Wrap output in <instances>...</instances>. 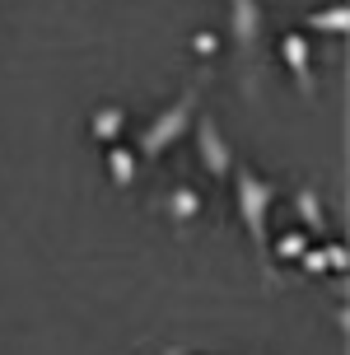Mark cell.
<instances>
[{"label": "cell", "instance_id": "cell-14", "mask_svg": "<svg viewBox=\"0 0 350 355\" xmlns=\"http://www.w3.org/2000/svg\"><path fill=\"white\" fill-rule=\"evenodd\" d=\"M164 355H187V346H173V351H164Z\"/></svg>", "mask_w": 350, "mask_h": 355}, {"label": "cell", "instance_id": "cell-12", "mask_svg": "<svg viewBox=\"0 0 350 355\" xmlns=\"http://www.w3.org/2000/svg\"><path fill=\"white\" fill-rule=\"evenodd\" d=\"M299 271H308V276L332 271V266H327V252H322V248H304V252H299Z\"/></svg>", "mask_w": 350, "mask_h": 355}, {"label": "cell", "instance_id": "cell-11", "mask_svg": "<svg viewBox=\"0 0 350 355\" xmlns=\"http://www.w3.org/2000/svg\"><path fill=\"white\" fill-rule=\"evenodd\" d=\"M308 248V234H280L276 243H271V248H266V257H276V262H299V252Z\"/></svg>", "mask_w": 350, "mask_h": 355}, {"label": "cell", "instance_id": "cell-1", "mask_svg": "<svg viewBox=\"0 0 350 355\" xmlns=\"http://www.w3.org/2000/svg\"><path fill=\"white\" fill-rule=\"evenodd\" d=\"M229 182H234V206H238V220H243L252 248H257V257L271 266L266 248H271V211H276V201H280V182L262 178L252 164H238V159H234V168H229Z\"/></svg>", "mask_w": 350, "mask_h": 355}, {"label": "cell", "instance_id": "cell-13", "mask_svg": "<svg viewBox=\"0 0 350 355\" xmlns=\"http://www.w3.org/2000/svg\"><path fill=\"white\" fill-rule=\"evenodd\" d=\"M192 52L196 56H215L220 52V37L215 33H192Z\"/></svg>", "mask_w": 350, "mask_h": 355}, {"label": "cell", "instance_id": "cell-9", "mask_svg": "<svg viewBox=\"0 0 350 355\" xmlns=\"http://www.w3.org/2000/svg\"><path fill=\"white\" fill-rule=\"evenodd\" d=\"M107 178H112L117 192H126V187L136 182V155H131L126 145H107Z\"/></svg>", "mask_w": 350, "mask_h": 355}, {"label": "cell", "instance_id": "cell-2", "mask_svg": "<svg viewBox=\"0 0 350 355\" xmlns=\"http://www.w3.org/2000/svg\"><path fill=\"white\" fill-rule=\"evenodd\" d=\"M196 112H201V85H187L173 103L159 112L155 122H145V131H140V159H159V155H164V150L192 126Z\"/></svg>", "mask_w": 350, "mask_h": 355}, {"label": "cell", "instance_id": "cell-10", "mask_svg": "<svg viewBox=\"0 0 350 355\" xmlns=\"http://www.w3.org/2000/svg\"><path fill=\"white\" fill-rule=\"evenodd\" d=\"M346 24H350V15H346V5H327V10H313L308 15V28L313 33H346Z\"/></svg>", "mask_w": 350, "mask_h": 355}, {"label": "cell", "instance_id": "cell-3", "mask_svg": "<svg viewBox=\"0 0 350 355\" xmlns=\"http://www.w3.org/2000/svg\"><path fill=\"white\" fill-rule=\"evenodd\" d=\"M229 33H234V52H238V66L247 75H257V56H262V33L266 19L257 0H229Z\"/></svg>", "mask_w": 350, "mask_h": 355}, {"label": "cell", "instance_id": "cell-5", "mask_svg": "<svg viewBox=\"0 0 350 355\" xmlns=\"http://www.w3.org/2000/svg\"><path fill=\"white\" fill-rule=\"evenodd\" d=\"M280 61L290 66L299 94H313V47H308V37L304 33H285L280 37Z\"/></svg>", "mask_w": 350, "mask_h": 355}, {"label": "cell", "instance_id": "cell-6", "mask_svg": "<svg viewBox=\"0 0 350 355\" xmlns=\"http://www.w3.org/2000/svg\"><path fill=\"white\" fill-rule=\"evenodd\" d=\"M201 211H206V196L196 187H187V182H177L173 192H164V215H168L173 230H192L201 220Z\"/></svg>", "mask_w": 350, "mask_h": 355}, {"label": "cell", "instance_id": "cell-8", "mask_svg": "<svg viewBox=\"0 0 350 355\" xmlns=\"http://www.w3.org/2000/svg\"><path fill=\"white\" fill-rule=\"evenodd\" d=\"M122 131H126V112L117 103L98 107V112L89 117V136H94V141H103V145H117V141H122Z\"/></svg>", "mask_w": 350, "mask_h": 355}, {"label": "cell", "instance_id": "cell-7", "mask_svg": "<svg viewBox=\"0 0 350 355\" xmlns=\"http://www.w3.org/2000/svg\"><path fill=\"white\" fill-rule=\"evenodd\" d=\"M295 211H299V220H304V234L322 243V239H327V211H322V201H317L313 187H299L295 192Z\"/></svg>", "mask_w": 350, "mask_h": 355}, {"label": "cell", "instance_id": "cell-4", "mask_svg": "<svg viewBox=\"0 0 350 355\" xmlns=\"http://www.w3.org/2000/svg\"><path fill=\"white\" fill-rule=\"evenodd\" d=\"M192 131H196V155H201V168H206L215 182H225L229 168H234V145L225 141L220 122L210 112H196L192 117Z\"/></svg>", "mask_w": 350, "mask_h": 355}]
</instances>
